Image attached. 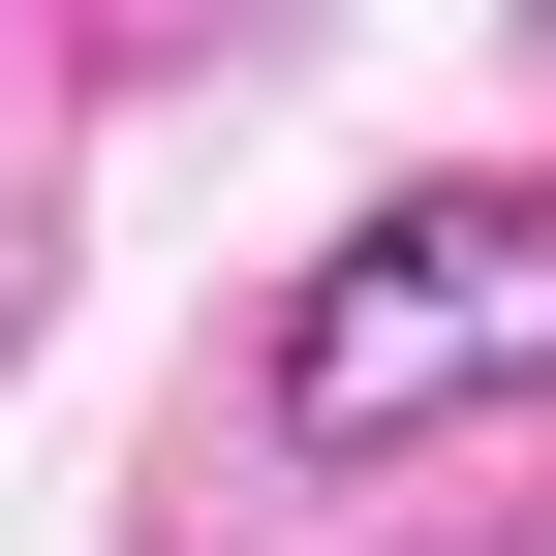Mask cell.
Returning <instances> with one entry per match:
<instances>
[{"label": "cell", "instance_id": "obj_1", "mask_svg": "<svg viewBox=\"0 0 556 556\" xmlns=\"http://www.w3.org/2000/svg\"><path fill=\"white\" fill-rule=\"evenodd\" d=\"M464 402H556V186H371L278 278V464H402Z\"/></svg>", "mask_w": 556, "mask_h": 556}, {"label": "cell", "instance_id": "obj_2", "mask_svg": "<svg viewBox=\"0 0 556 556\" xmlns=\"http://www.w3.org/2000/svg\"><path fill=\"white\" fill-rule=\"evenodd\" d=\"M526 556H556V526H526Z\"/></svg>", "mask_w": 556, "mask_h": 556}]
</instances>
